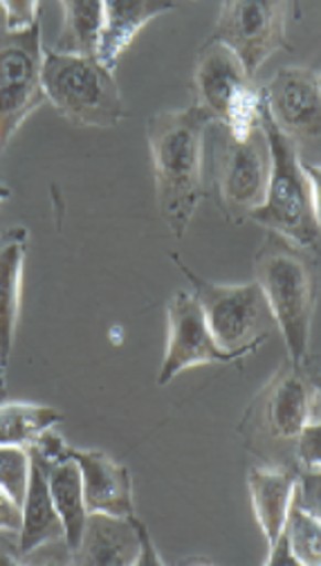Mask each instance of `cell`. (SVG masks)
<instances>
[{"mask_svg": "<svg viewBox=\"0 0 321 566\" xmlns=\"http://www.w3.org/2000/svg\"><path fill=\"white\" fill-rule=\"evenodd\" d=\"M212 124V117L196 104L156 113L147 124L156 198L175 239H182L189 230L205 193L207 133Z\"/></svg>", "mask_w": 321, "mask_h": 566, "instance_id": "obj_1", "label": "cell"}, {"mask_svg": "<svg viewBox=\"0 0 321 566\" xmlns=\"http://www.w3.org/2000/svg\"><path fill=\"white\" fill-rule=\"evenodd\" d=\"M259 124L270 149V178L266 200L249 221L268 228L295 248L314 252L319 245V165L301 160L297 147L275 126L264 104Z\"/></svg>", "mask_w": 321, "mask_h": 566, "instance_id": "obj_2", "label": "cell"}, {"mask_svg": "<svg viewBox=\"0 0 321 566\" xmlns=\"http://www.w3.org/2000/svg\"><path fill=\"white\" fill-rule=\"evenodd\" d=\"M254 281L259 283L272 322L283 335L288 360L306 367L317 304V270L308 252L272 234L256 252Z\"/></svg>", "mask_w": 321, "mask_h": 566, "instance_id": "obj_3", "label": "cell"}, {"mask_svg": "<svg viewBox=\"0 0 321 566\" xmlns=\"http://www.w3.org/2000/svg\"><path fill=\"white\" fill-rule=\"evenodd\" d=\"M41 86L45 99L79 126L113 128L126 117V104L115 75L97 56L43 50Z\"/></svg>", "mask_w": 321, "mask_h": 566, "instance_id": "obj_4", "label": "cell"}, {"mask_svg": "<svg viewBox=\"0 0 321 566\" xmlns=\"http://www.w3.org/2000/svg\"><path fill=\"white\" fill-rule=\"evenodd\" d=\"M173 261L191 283V295L201 304L221 348L245 358L266 342L268 326L275 322L259 283L247 281L236 286L212 283L186 268L178 254H173Z\"/></svg>", "mask_w": 321, "mask_h": 566, "instance_id": "obj_5", "label": "cell"}, {"mask_svg": "<svg viewBox=\"0 0 321 566\" xmlns=\"http://www.w3.org/2000/svg\"><path fill=\"white\" fill-rule=\"evenodd\" d=\"M194 97L214 124L229 135L243 139L261 119V88L245 73L232 50L218 41H210L196 61Z\"/></svg>", "mask_w": 321, "mask_h": 566, "instance_id": "obj_6", "label": "cell"}, {"mask_svg": "<svg viewBox=\"0 0 321 566\" xmlns=\"http://www.w3.org/2000/svg\"><path fill=\"white\" fill-rule=\"evenodd\" d=\"M214 180L218 205L229 223L249 221L266 200L270 178V149L261 128L256 126L247 137L238 139L221 124H214Z\"/></svg>", "mask_w": 321, "mask_h": 566, "instance_id": "obj_7", "label": "cell"}, {"mask_svg": "<svg viewBox=\"0 0 321 566\" xmlns=\"http://www.w3.org/2000/svg\"><path fill=\"white\" fill-rule=\"evenodd\" d=\"M41 23L0 34V147L43 104Z\"/></svg>", "mask_w": 321, "mask_h": 566, "instance_id": "obj_8", "label": "cell"}, {"mask_svg": "<svg viewBox=\"0 0 321 566\" xmlns=\"http://www.w3.org/2000/svg\"><path fill=\"white\" fill-rule=\"evenodd\" d=\"M288 3H223L212 41L236 54L254 80L261 65L288 43Z\"/></svg>", "mask_w": 321, "mask_h": 566, "instance_id": "obj_9", "label": "cell"}, {"mask_svg": "<svg viewBox=\"0 0 321 566\" xmlns=\"http://www.w3.org/2000/svg\"><path fill=\"white\" fill-rule=\"evenodd\" d=\"M261 104L275 126L292 142L299 156L319 149L321 82L317 67L288 65L261 88Z\"/></svg>", "mask_w": 321, "mask_h": 566, "instance_id": "obj_10", "label": "cell"}, {"mask_svg": "<svg viewBox=\"0 0 321 566\" xmlns=\"http://www.w3.org/2000/svg\"><path fill=\"white\" fill-rule=\"evenodd\" d=\"M167 350L158 374V387H167L175 376L201 365H229L240 360L236 353L218 346L201 304L191 291H175L167 304Z\"/></svg>", "mask_w": 321, "mask_h": 566, "instance_id": "obj_11", "label": "cell"}, {"mask_svg": "<svg viewBox=\"0 0 321 566\" xmlns=\"http://www.w3.org/2000/svg\"><path fill=\"white\" fill-rule=\"evenodd\" d=\"M254 411L268 439L295 443L308 422L319 420V389L310 382L303 367L286 360L256 400Z\"/></svg>", "mask_w": 321, "mask_h": 566, "instance_id": "obj_12", "label": "cell"}, {"mask_svg": "<svg viewBox=\"0 0 321 566\" xmlns=\"http://www.w3.org/2000/svg\"><path fill=\"white\" fill-rule=\"evenodd\" d=\"M71 459L79 465L84 500L88 515L101 513L113 517L136 515L133 476L126 465L117 463L101 450L71 448Z\"/></svg>", "mask_w": 321, "mask_h": 566, "instance_id": "obj_13", "label": "cell"}, {"mask_svg": "<svg viewBox=\"0 0 321 566\" xmlns=\"http://www.w3.org/2000/svg\"><path fill=\"white\" fill-rule=\"evenodd\" d=\"M140 535L131 517L93 513L86 520L82 544L71 553L79 566H138Z\"/></svg>", "mask_w": 321, "mask_h": 566, "instance_id": "obj_14", "label": "cell"}, {"mask_svg": "<svg viewBox=\"0 0 321 566\" xmlns=\"http://www.w3.org/2000/svg\"><path fill=\"white\" fill-rule=\"evenodd\" d=\"M247 485L254 517L259 522L266 544L270 548L283 533L288 513L297 494L299 474L281 465H264L249 470Z\"/></svg>", "mask_w": 321, "mask_h": 566, "instance_id": "obj_15", "label": "cell"}, {"mask_svg": "<svg viewBox=\"0 0 321 566\" xmlns=\"http://www.w3.org/2000/svg\"><path fill=\"white\" fill-rule=\"evenodd\" d=\"M28 230L12 228L0 239V356L10 363L21 317Z\"/></svg>", "mask_w": 321, "mask_h": 566, "instance_id": "obj_16", "label": "cell"}, {"mask_svg": "<svg viewBox=\"0 0 321 566\" xmlns=\"http://www.w3.org/2000/svg\"><path fill=\"white\" fill-rule=\"evenodd\" d=\"M32 457L30 483L21 504V533H19V553L21 557L36 553L47 544L63 542V524L54 509L50 483H47V465Z\"/></svg>", "mask_w": 321, "mask_h": 566, "instance_id": "obj_17", "label": "cell"}, {"mask_svg": "<svg viewBox=\"0 0 321 566\" xmlns=\"http://www.w3.org/2000/svg\"><path fill=\"white\" fill-rule=\"evenodd\" d=\"M173 8V3H160V0H110V3H104L97 61L115 73L119 56L133 43L138 32Z\"/></svg>", "mask_w": 321, "mask_h": 566, "instance_id": "obj_18", "label": "cell"}, {"mask_svg": "<svg viewBox=\"0 0 321 566\" xmlns=\"http://www.w3.org/2000/svg\"><path fill=\"white\" fill-rule=\"evenodd\" d=\"M47 483H50L54 509L63 524V544H66L68 553H75L82 544L86 520H88L79 465L73 459H68L50 468Z\"/></svg>", "mask_w": 321, "mask_h": 566, "instance_id": "obj_19", "label": "cell"}, {"mask_svg": "<svg viewBox=\"0 0 321 566\" xmlns=\"http://www.w3.org/2000/svg\"><path fill=\"white\" fill-rule=\"evenodd\" d=\"M61 12L63 25L54 52L97 56L104 25V3H61Z\"/></svg>", "mask_w": 321, "mask_h": 566, "instance_id": "obj_20", "label": "cell"}, {"mask_svg": "<svg viewBox=\"0 0 321 566\" xmlns=\"http://www.w3.org/2000/svg\"><path fill=\"white\" fill-rule=\"evenodd\" d=\"M63 416L58 409L34 402H6L0 405V446H14L30 450L34 441L52 430Z\"/></svg>", "mask_w": 321, "mask_h": 566, "instance_id": "obj_21", "label": "cell"}, {"mask_svg": "<svg viewBox=\"0 0 321 566\" xmlns=\"http://www.w3.org/2000/svg\"><path fill=\"white\" fill-rule=\"evenodd\" d=\"M283 535L288 539L290 553L297 559V566H319L321 564V520L319 511L301 506L295 502L288 513Z\"/></svg>", "mask_w": 321, "mask_h": 566, "instance_id": "obj_22", "label": "cell"}, {"mask_svg": "<svg viewBox=\"0 0 321 566\" xmlns=\"http://www.w3.org/2000/svg\"><path fill=\"white\" fill-rule=\"evenodd\" d=\"M32 457L25 448L0 446V488H3L17 504H23V497L30 483Z\"/></svg>", "mask_w": 321, "mask_h": 566, "instance_id": "obj_23", "label": "cell"}, {"mask_svg": "<svg viewBox=\"0 0 321 566\" xmlns=\"http://www.w3.org/2000/svg\"><path fill=\"white\" fill-rule=\"evenodd\" d=\"M295 459L303 476H319L321 470V424L308 422L295 439Z\"/></svg>", "mask_w": 321, "mask_h": 566, "instance_id": "obj_24", "label": "cell"}, {"mask_svg": "<svg viewBox=\"0 0 321 566\" xmlns=\"http://www.w3.org/2000/svg\"><path fill=\"white\" fill-rule=\"evenodd\" d=\"M30 454H34V457H36L39 461H43L47 468H54V465H58V463L71 459V446H68L66 441H63V437L56 434L54 428H52V430L43 432V434L34 441V446L30 448Z\"/></svg>", "mask_w": 321, "mask_h": 566, "instance_id": "obj_25", "label": "cell"}, {"mask_svg": "<svg viewBox=\"0 0 321 566\" xmlns=\"http://www.w3.org/2000/svg\"><path fill=\"white\" fill-rule=\"evenodd\" d=\"M6 12V32H25L39 23V3H0Z\"/></svg>", "mask_w": 321, "mask_h": 566, "instance_id": "obj_26", "label": "cell"}, {"mask_svg": "<svg viewBox=\"0 0 321 566\" xmlns=\"http://www.w3.org/2000/svg\"><path fill=\"white\" fill-rule=\"evenodd\" d=\"M0 533H21V504H17L3 488H0Z\"/></svg>", "mask_w": 321, "mask_h": 566, "instance_id": "obj_27", "label": "cell"}, {"mask_svg": "<svg viewBox=\"0 0 321 566\" xmlns=\"http://www.w3.org/2000/svg\"><path fill=\"white\" fill-rule=\"evenodd\" d=\"M133 522H136V528H138V535H140V557H138V566L142 564H164V559L160 557V553L156 551V544L151 539V533L147 528V524L142 520H138L133 515Z\"/></svg>", "mask_w": 321, "mask_h": 566, "instance_id": "obj_28", "label": "cell"}, {"mask_svg": "<svg viewBox=\"0 0 321 566\" xmlns=\"http://www.w3.org/2000/svg\"><path fill=\"white\" fill-rule=\"evenodd\" d=\"M21 562V553L12 551L6 542H0V564H19Z\"/></svg>", "mask_w": 321, "mask_h": 566, "instance_id": "obj_29", "label": "cell"}, {"mask_svg": "<svg viewBox=\"0 0 321 566\" xmlns=\"http://www.w3.org/2000/svg\"><path fill=\"white\" fill-rule=\"evenodd\" d=\"M6 369H8V365L3 363V356H0V396L6 394Z\"/></svg>", "mask_w": 321, "mask_h": 566, "instance_id": "obj_30", "label": "cell"}, {"mask_svg": "<svg viewBox=\"0 0 321 566\" xmlns=\"http://www.w3.org/2000/svg\"><path fill=\"white\" fill-rule=\"evenodd\" d=\"M10 187H6V185H0V207H3V202L10 198Z\"/></svg>", "mask_w": 321, "mask_h": 566, "instance_id": "obj_31", "label": "cell"}]
</instances>
